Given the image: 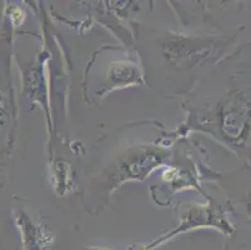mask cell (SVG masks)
Returning a JSON list of instances; mask_svg holds the SVG:
<instances>
[]
</instances>
